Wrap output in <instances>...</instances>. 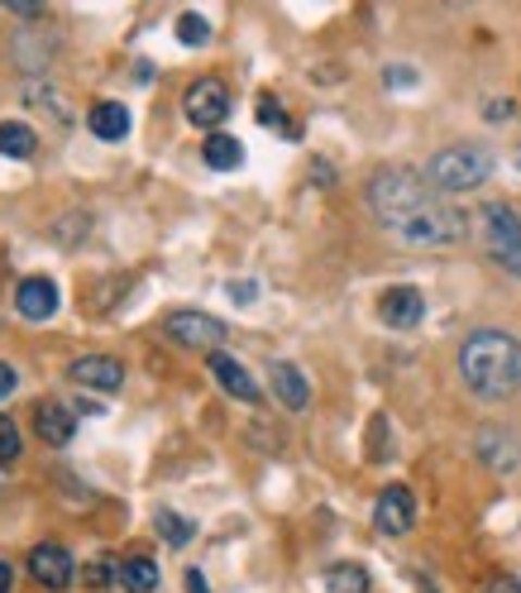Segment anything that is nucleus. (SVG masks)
<instances>
[{
  "label": "nucleus",
  "instance_id": "obj_1",
  "mask_svg": "<svg viewBox=\"0 0 521 593\" xmlns=\"http://www.w3.org/2000/svg\"><path fill=\"white\" fill-rule=\"evenodd\" d=\"M369 211L387 235H397L411 249H445L464 239V211H455L445 197H435L426 173L417 168H379L363 187Z\"/></svg>",
  "mask_w": 521,
  "mask_h": 593
},
{
  "label": "nucleus",
  "instance_id": "obj_2",
  "mask_svg": "<svg viewBox=\"0 0 521 593\" xmlns=\"http://www.w3.org/2000/svg\"><path fill=\"white\" fill-rule=\"evenodd\" d=\"M459 379L483 403L521 393V341L507 331H474L459 345Z\"/></svg>",
  "mask_w": 521,
  "mask_h": 593
},
{
  "label": "nucleus",
  "instance_id": "obj_3",
  "mask_svg": "<svg viewBox=\"0 0 521 593\" xmlns=\"http://www.w3.org/2000/svg\"><path fill=\"white\" fill-rule=\"evenodd\" d=\"M493 177V153L479 144H450L426 163V183L435 192H474Z\"/></svg>",
  "mask_w": 521,
  "mask_h": 593
},
{
  "label": "nucleus",
  "instance_id": "obj_4",
  "mask_svg": "<svg viewBox=\"0 0 521 593\" xmlns=\"http://www.w3.org/2000/svg\"><path fill=\"white\" fill-rule=\"evenodd\" d=\"M483 245H488L493 263H498L503 273L521 277V221H517L512 206H503V201L483 206Z\"/></svg>",
  "mask_w": 521,
  "mask_h": 593
},
{
  "label": "nucleus",
  "instance_id": "obj_5",
  "mask_svg": "<svg viewBox=\"0 0 521 593\" xmlns=\"http://www.w3.org/2000/svg\"><path fill=\"white\" fill-rule=\"evenodd\" d=\"M182 115H187L197 129H211V135H221V120L230 115V91H225V82H221V77L191 82L187 96H182Z\"/></svg>",
  "mask_w": 521,
  "mask_h": 593
},
{
  "label": "nucleus",
  "instance_id": "obj_6",
  "mask_svg": "<svg viewBox=\"0 0 521 593\" xmlns=\"http://www.w3.org/2000/svg\"><path fill=\"white\" fill-rule=\"evenodd\" d=\"M163 335L168 341H177L182 349H221L225 345V321L206 317V311H173V317L163 321Z\"/></svg>",
  "mask_w": 521,
  "mask_h": 593
},
{
  "label": "nucleus",
  "instance_id": "obj_7",
  "mask_svg": "<svg viewBox=\"0 0 521 593\" xmlns=\"http://www.w3.org/2000/svg\"><path fill=\"white\" fill-rule=\"evenodd\" d=\"M373 522H379V531H387V536H407L411 522H417V498H411V489L387 483L379 493V503H373Z\"/></svg>",
  "mask_w": 521,
  "mask_h": 593
},
{
  "label": "nucleus",
  "instance_id": "obj_8",
  "mask_svg": "<svg viewBox=\"0 0 521 593\" xmlns=\"http://www.w3.org/2000/svg\"><path fill=\"white\" fill-rule=\"evenodd\" d=\"M67 379L82 383V388H91V393H120L125 369H120V359H111V355H82L67 365Z\"/></svg>",
  "mask_w": 521,
  "mask_h": 593
},
{
  "label": "nucleus",
  "instance_id": "obj_9",
  "mask_svg": "<svg viewBox=\"0 0 521 593\" xmlns=\"http://www.w3.org/2000/svg\"><path fill=\"white\" fill-rule=\"evenodd\" d=\"M379 317L393 331H411V325H421V317H426V297L417 287H387L379 297Z\"/></svg>",
  "mask_w": 521,
  "mask_h": 593
},
{
  "label": "nucleus",
  "instance_id": "obj_10",
  "mask_svg": "<svg viewBox=\"0 0 521 593\" xmlns=\"http://www.w3.org/2000/svg\"><path fill=\"white\" fill-rule=\"evenodd\" d=\"M15 311L24 321H48L58 311V283L53 277H24L15 293Z\"/></svg>",
  "mask_w": 521,
  "mask_h": 593
},
{
  "label": "nucleus",
  "instance_id": "obj_11",
  "mask_svg": "<svg viewBox=\"0 0 521 593\" xmlns=\"http://www.w3.org/2000/svg\"><path fill=\"white\" fill-rule=\"evenodd\" d=\"M474 450H479L483 465H488V469H498V474H512V469L521 465V445H517V441H512V435H507L503 427H483Z\"/></svg>",
  "mask_w": 521,
  "mask_h": 593
},
{
  "label": "nucleus",
  "instance_id": "obj_12",
  "mask_svg": "<svg viewBox=\"0 0 521 593\" xmlns=\"http://www.w3.org/2000/svg\"><path fill=\"white\" fill-rule=\"evenodd\" d=\"M29 575L39 579V584H48V589H67L72 584V555L63 551V546H34L29 551Z\"/></svg>",
  "mask_w": 521,
  "mask_h": 593
},
{
  "label": "nucleus",
  "instance_id": "obj_13",
  "mask_svg": "<svg viewBox=\"0 0 521 593\" xmlns=\"http://www.w3.org/2000/svg\"><path fill=\"white\" fill-rule=\"evenodd\" d=\"M34 421H39V435L48 445H72V435H77V411L63 407V403H39L34 407Z\"/></svg>",
  "mask_w": 521,
  "mask_h": 593
},
{
  "label": "nucleus",
  "instance_id": "obj_14",
  "mask_svg": "<svg viewBox=\"0 0 521 593\" xmlns=\"http://www.w3.org/2000/svg\"><path fill=\"white\" fill-rule=\"evenodd\" d=\"M269 383H273V393H277V403H283V407L301 411V407L311 403V383H307V373H301L297 365H287V359H277V365L269 369Z\"/></svg>",
  "mask_w": 521,
  "mask_h": 593
},
{
  "label": "nucleus",
  "instance_id": "obj_15",
  "mask_svg": "<svg viewBox=\"0 0 521 593\" xmlns=\"http://www.w3.org/2000/svg\"><path fill=\"white\" fill-rule=\"evenodd\" d=\"M87 129L96 139H106V144H120L129 135V111L120 101H96L87 111Z\"/></svg>",
  "mask_w": 521,
  "mask_h": 593
},
{
  "label": "nucleus",
  "instance_id": "obj_16",
  "mask_svg": "<svg viewBox=\"0 0 521 593\" xmlns=\"http://www.w3.org/2000/svg\"><path fill=\"white\" fill-rule=\"evenodd\" d=\"M211 373L221 379V388H225L230 397H239V403H259V383L249 379V369H245V365H235V359L221 355V349L211 355Z\"/></svg>",
  "mask_w": 521,
  "mask_h": 593
},
{
  "label": "nucleus",
  "instance_id": "obj_17",
  "mask_svg": "<svg viewBox=\"0 0 521 593\" xmlns=\"http://www.w3.org/2000/svg\"><path fill=\"white\" fill-rule=\"evenodd\" d=\"M159 565L149 560V555H129L125 565H120V589L125 593H153L159 589Z\"/></svg>",
  "mask_w": 521,
  "mask_h": 593
},
{
  "label": "nucleus",
  "instance_id": "obj_18",
  "mask_svg": "<svg viewBox=\"0 0 521 593\" xmlns=\"http://www.w3.org/2000/svg\"><path fill=\"white\" fill-rule=\"evenodd\" d=\"M201 159H206V168H215V173H230V168L245 163V144L230 139V135H206Z\"/></svg>",
  "mask_w": 521,
  "mask_h": 593
},
{
  "label": "nucleus",
  "instance_id": "obj_19",
  "mask_svg": "<svg viewBox=\"0 0 521 593\" xmlns=\"http://www.w3.org/2000/svg\"><path fill=\"white\" fill-rule=\"evenodd\" d=\"M34 149H39V139H34V129L29 125H20V120H5L0 125V153L5 159H34Z\"/></svg>",
  "mask_w": 521,
  "mask_h": 593
},
{
  "label": "nucleus",
  "instance_id": "obj_20",
  "mask_svg": "<svg viewBox=\"0 0 521 593\" xmlns=\"http://www.w3.org/2000/svg\"><path fill=\"white\" fill-rule=\"evenodd\" d=\"M325 593H369V570L363 565H331L325 570Z\"/></svg>",
  "mask_w": 521,
  "mask_h": 593
},
{
  "label": "nucleus",
  "instance_id": "obj_21",
  "mask_svg": "<svg viewBox=\"0 0 521 593\" xmlns=\"http://www.w3.org/2000/svg\"><path fill=\"white\" fill-rule=\"evenodd\" d=\"M153 527H159V536L168 541L173 551H182L191 536H197V527L187 522V517H177V512H168V507H159V517H153Z\"/></svg>",
  "mask_w": 521,
  "mask_h": 593
},
{
  "label": "nucleus",
  "instance_id": "obj_22",
  "mask_svg": "<svg viewBox=\"0 0 521 593\" xmlns=\"http://www.w3.org/2000/svg\"><path fill=\"white\" fill-rule=\"evenodd\" d=\"M259 120H263V125H269V129H277V135H287V139H301V129H297V125H287L283 106H277L273 96H263V101H259Z\"/></svg>",
  "mask_w": 521,
  "mask_h": 593
},
{
  "label": "nucleus",
  "instance_id": "obj_23",
  "mask_svg": "<svg viewBox=\"0 0 521 593\" xmlns=\"http://www.w3.org/2000/svg\"><path fill=\"white\" fill-rule=\"evenodd\" d=\"M177 39L187 44V48H201L206 39H211V24H206L201 15H191V10H187V15H177Z\"/></svg>",
  "mask_w": 521,
  "mask_h": 593
},
{
  "label": "nucleus",
  "instance_id": "obj_24",
  "mask_svg": "<svg viewBox=\"0 0 521 593\" xmlns=\"http://www.w3.org/2000/svg\"><path fill=\"white\" fill-rule=\"evenodd\" d=\"M24 441H20V427L10 417H0V465H10V459H20Z\"/></svg>",
  "mask_w": 521,
  "mask_h": 593
},
{
  "label": "nucleus",
  "instance_id": "obj_25",
  "mask_svg": "<svg viewBox=\"0 0 521 593\" xmlns=\"http://www.w3.org/2000/svg\"><path fill=\"white\" fill-rule=\"evenodd\" d=\"M5 10H15L20 20H34V15H44V0H5Z\"/></svg>",
  "mask_w": 521,
  "mask_h": 593
},
{
  "label": "nucleus",
  "instance_id": "obj_26",
  "mask_svg": "<svg viewBox=\"0 0 521 593\" xmlns=\"http://www.w3.org/2000/svg\"><path fill=\"white\" fill-rule=\"evenodd\" d=\"M225 293H230V301H239V307H245V301L259 297V287H253V283H230Z\"/></svg>",
  "mask_w": 521,
  "mask_h": 593
},
{
  "label": "nucleus",
  "instance_id": "obj_27",
  "mask_svg": "<svg viewBox=\"0 0 521 593\" xmlns=\"http://www.w3.org/2000/svg\"><path fill=\"white\" fill-rule=\"evenodd\" d=\"M383 77H387V87H411V82H417V72H411V67H387Z\"/></svg>",
  "mask_w": 521,
  "mask_h": 593
},
{
  "label": "nucleus",
  "instance_id": "obj_28",
  "mask_svg": "<svg viewBox=\"0 0 521 593\" xmlns=\"http://www.w3.org/2000/svg\"><path fill=\"white\" fill-rule=\"evenodd\" d=\"M483 593H521V584L512 575H498V579H488V589H483Z\"/></svg>",
  "mask_w": 521,
  "mask_h": 593
},
{
  "label": "nucleus",
  "instance_id": "obj_29",
  "mask_svg": "<svg viewBox=\"0 0 521 593\" xmlns=\"http://www.w3.org/2000/svg\"><path fill=\"white\" fill-rule=\"evenodd\" d=\"M15 383H20V373L10 369V365H0V403H5V397L15 393Z\"/></svg>",
  "mask_w": 521,
  "mask_h": 593
},
{
  "label": "nucleus",
  "instance_id": "obj_30",
  "mask_svg": "<svg viewBox=\"0 0 521 593\" xmlns=\"http://www.w3.org/2000/svg\"><path fill=\"white\" fill-rule=\"evenodd\" d=\"M512 111H517L512 101H488V120H493V125H503V120L512 115Z\"/></svg>",
  "mask_w": 521,
  "mask_h": 593
},
{
  "label": "nucleus",
  "instance_id": "obj_31",
  "mask_svg": "<svg viewBox=\"0 0 521 593\" xmlns=\"http://www.w3.org/2000/svg\"><path fill=\"white\" fill-rule=\"evenodd\" d=\"M187 593H211V584H206L201 570H187Z\"/></svg>",
  "mask_w": 521,
  "mask_h": 593
},
{
  "label": "nucleus",
  "instance_id": "obj_32",
  "mask_svg": "<svg viewBox=\"0 0 521 593\" xmlns=\"http://www.w3.org/2000/svg\"><path fill=\"white\" fill-rule=\"evenodd\" d=\"M10 584H15V570H10V565L0 560V593H10Z\"/></svg>",
  "mask_w": 521,
  "mask_h": 593
}]
</instances>
